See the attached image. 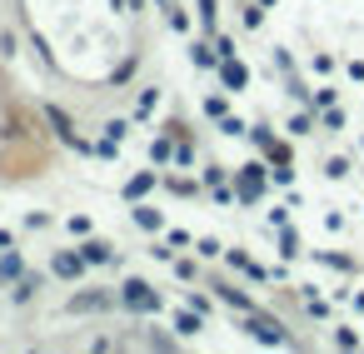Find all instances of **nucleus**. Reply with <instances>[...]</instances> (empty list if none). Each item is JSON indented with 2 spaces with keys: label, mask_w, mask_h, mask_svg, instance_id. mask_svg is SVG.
Returning a JSON list of instances; mask_svg holds the SVG:
<instances>
[{
  "label": "nucleus",
  "mask_w": 364,
  "mask_h": 354,
  "mask_svg": "<svg viewBox=\"0 0 364 354\" xmlns=\"http://www.w3.org/2000/svg\"><path fill=\"white\" fill-rule=\"evenodd\" d=\"M115 294H75L70 300V315H95V310H110Z\"/></svg>",
  "instance_id": "obj_5"
},
{
  "label": "nucleus",
  "mask_w": 364,
  "mask_h": 354,
  "mask_svg": "<svg viewBox=\"0 0 364 354\" xmlns=\"http://www.w3.org/2000/svg\"><path fill=\"white\" fill-rule=\"evenodd\" d=\"M40 284H45V274H25V279L15 284V294H11V300H15V305H25V300H30V294H35Z\"/></svg>",
  "instance_id": "obj_12"
},
{
  "label": "nucleus",
  "mask_w": 364,
  "mask_h": 354,
  "mask_svg": "<svg viewBox=\"0 0 364 354\" xmlns=\"http://www.w3.org/2000/svg\"><path fill=\"white\" fill-rule=\"evenodd\" d=\"M190 61H195L200 70H215V65H220V50H210L204 40H195V45H190Z\"/></svg>",
  "instance_id": "obj_7"
},
{
  "label": "nucleus",
  "mask_w": 364,
  "mask_h": 354,
  "mask_svg": "<svg viewBox=\"0 0 364 354\" xmlns=\"http://www.w3.org/2000/svg\"><path fill=\"white\" fill-rule=\"evenodd\" d=\"M150 185H155V170H140V175H135V180L125 185V200H140V195H145Z\"/></svg>",
  "instance_id": "obj_11"
},
{
  "label": "nucleus",
  "mask_w": 364,
  "mask_h": 354,
  "mask_svg": "<svg viewBox=\"0 0 364 354\" xmlns=\"http://www.w3.org/2000/svg\"><path fill=\"white\" fill-rule=\"evenodd\" d=\"M200 20H204V30H215V0H200Z\"/></svg>",
  "instance_id": "obj_17"
},
{
  "label": "nucleus",
  "mask_w": 364,
  "mask_h": 354,
  "mask_svg": "<svg viewBox=\"0 0 364 354\" xmlns=\"http://www.w3.org/2000/svg\"><path fill=\"white\" fill-rule=\"evenodd\" d=\"M175 329H180V334H195V329H200V310H185V315L175 320Z\"/></svg>",
  "instance_id": "obj_15"
},
{
  "label": "nucleus",
  "mask_w": 364,
  "mask_h": 354,
  "mask_svg": "<svg viewBox=\"0 0 364 354\" xmlns=\"http://www.w3.org/2000/svg\"><path fill=\"white\" fill-rule=\"evenodd\" d=\"M245 329H249L259 344H290V339H285V329H280L275 320H259V315H254V320H245Z\"/></svg>",
  "instance_id": "obj_3"
},
{
  "label": "nucleus",
  "mask_w": 364,
  "mask_h": 354,
  "mask_svg": "<svg viewBox=\"0 0 364 354\" xmlns=\"http://www.w3.org/2000/svg\"><path fill=\"white\" fill-rule=\"evenodd\" d=\"M135 61H140V55H125V65H120V70H115V85H125V80H130V75H135Z\"/></svg>",
  "instance_id": "obj_16"
},
{
  "label": "nucleus",
  "mask_w": 364,
  "mask_h": 354,
  "mask_svg": "<svg viewBox=\"0 0 364 354\" xmlns=\"http://www.w3.org/2000/svg\"><path fill=\"white\" fill-rule=\"evenodd\" d=\"M215 294H220V300H225V305H235V310H240V315H249V310H254V305H249V300H245V294H240V289H235V284H215Z\"/></svg>",
  "instance_id": "obj_9"
},
{
  "label": "nucleus",
  "mask_w": 364,
  "mask_h": 354,
  "mask_svg": "<svg viewBox=\"0 0 364 354\" xmlns=\"http://www.w3.org/2000/svg\"><path fill=\"white\" fill-rule=\"evenodd\" d=\"M80 255H85V260H90V265H110V260H115V250H110V245H105V240H90V245H85V250H80Z\"/></svg>",
  "instance_id": "obj_8"
},
{
  "label": "nucleus",
  "mask_w": 364,
  "mask_h": 354,
  "mask_svg": "<svg viewBox=\"0 0 364 354\" xmlns=\"http://www.w3.org/2000/svg\"><path fill=\"white\" fill-rule=\"evenodd\" d=\"M120 305L135 310V315H160V294H155L145 279H125L120 284Z\"/></svg>",
  "instance_id": "obj_1"
},
{
  "label": "nucleus",
  "mask_w": 364,
  "mask_h": 354,
  "mask_svg": "<svg viewBox=\"0 0 364 354\" xmlns=\"http://www.w3.org/2000/svg\"><path fill=\"white\" fill-rule=\"evenodd\" d=\"M259 195V165H245V175H240V200H254Z\"/></svg>",
  "instance_id": "obj_10"
},
{
  "label": "nucleus",
  "mask_w": 364,
  "mask_h": 354,
  "mask_svg": "<svg viewBox=\"0 0 364 354\" xmlns=\"http://www.w3.org/2000/svg\"><path fill=\"white\" fill-rule=\"evenodd\" d=\"M40 110H45V120H50V125H56V135H60L65 145H75V150H90V145H85V140L75 135V125H70V115H65L60 105H50V100H45Z\"/></svg>",
  "instance_id": "obj_2"
},
{
  "label": "nucleus",
  "mask_w": 364,
  "mask_h": 354,
  "mask_svg": "<svg viewBox=\"0 0 364 354\" xmlns=\"http://www.w3.org/2000/svg\"><path fill=\"white\" fill-rule=\"evenodd\" d=\"M145 344H150V349H170L175 339H170V334H155V329H150V334H145Z\"/></svg>",
  "instance_id": "obj_19"
},
{
  "label": "nucleus",
  "mask_w": 364,
  "mask_h": 354,
  "mask_svg": "<svg viewBox=\"0 0 364 354\" xmlns=\"http://www.w3.org/2000/svg\"><path fill=\"white\" fill-rule=\"evenodd\" d=\"M0 279H20V255H15V250L0 260Z\"/></svg>",
  "instance_id": "obj_14"
},
{
  "label": "nucleus",
  "mask_w": 364,
  "mask_h": 354,
  "mask_svg": "<svg viewBox=\"0 0 364 354\" xmlns=\"http://www.w3.org/2000/svg\"><path fill=\"white\" fill-rule=\"evenodd\" d=\"M220 80H225V90H245V85H249V70L230 55V61H220Z\"/></svg>",
  "instance_id": "obj_6"
},
{
  "label": "nucleus",
  "mask_w": 364,
  "mask_h": 354,
  "mask_svg": "<svg viewBox=\"0 0 364 354\" xmlns=\"http://www.w3.org/2000/svg\"><path fill=\"white\" fill-rule=\"evenodd\" d=\"M85 265H90L85 255H70V250H60V255H56V265H50V270H56L60 279H80V274H85Z\"/></svg>",
  "instance_id": "obj_4"
},
{
  "label": "nucleus",
  "mask_w": 364,
  "mask_h": 354,
  "mask_svg": "<svg viewBox=\"0 0 364 354\" xmlns=\"http://www.w3.org/2000/svg\"><path fill=\"white\" fill-rule=\"evenodd\" d=\"M135 225H140V229H160L165 220H160V210H155V205H140V210H135Z\"/></svg>",
  "instance_id": "obj_13"
},
{
  "label": "nucleus",
  "mask_w": 364,
  "mask_h": 354,
  "mask_svg": "<svg viewBox=\"0 0 364 354\" xmlns=\"http://www.w3.org/2000/svg\"><path fill=\"white\" fill-rule=\"evenodd\" d=\"M150 155H155V165H160V160H170V140L160 135V140H155V145H150Z\"/></svg>",
  "instance_id": "obj_18"
}]
</instances>
